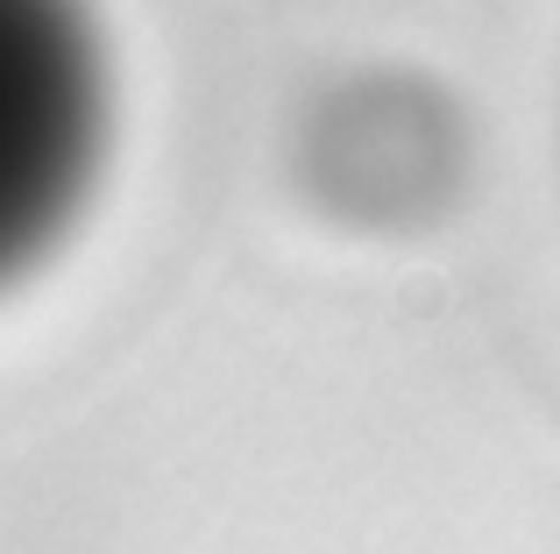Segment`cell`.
<instances>
[{
    "instance_id": "obj_1",
    "label": "cell",
    "mask_w": 560,
    "mask_h": 554,
    "mask_svg": "<svg viewBox=\"0 0 560 554\" xmlns=\"http://www.w3.org/2000/svg\"><path fill=\"white\" fill-rule=\"evenodd\" d=\"M114 136L107 43L85 0H0V291L79 228Z\"/></svg>"
}]
</instances>
